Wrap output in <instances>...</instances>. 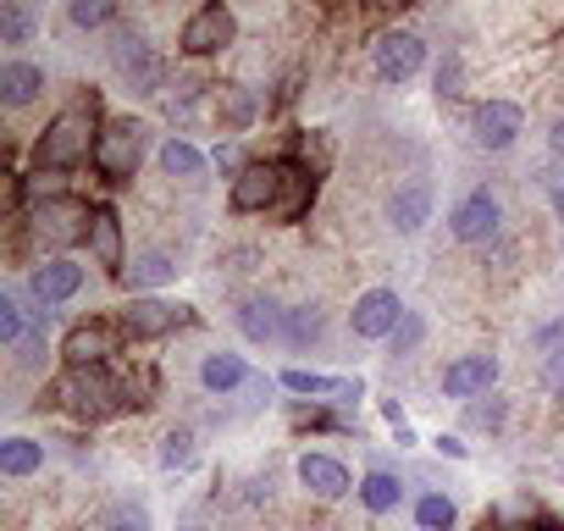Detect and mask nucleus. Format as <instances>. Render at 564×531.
I'll list each match as a JSON object with an SVG mask.
<instances>
[{"label":"nucleus","instance_id":"obj_2","mask_svg":"<svg viewBox=\"0 0 564 531\" xmlns=\"http://www.w3.org/2000/svg\"><path fill=\"white\" fill-rule=\"evenodd\" d=\"M150 150V128L139 117H111L100 133H95V172L106 183H133L139 161Z\"/></svg>","mask_w":564,"mask_h":531},{"label":"nucleus","instance_id":"obj_30","mask_svg":"<svg viewBox=\"0 0 564 531\" xmlns=\"http://www.w3.org/2000/svg\"><path fill=\"white\" fill-rule=\"evenodd\" d=\"M40 40V18L29 12V7H0V45H12V51H23V45H34Z\"/></svg>","mask_w":564,"mask_h":531},{"label":"nucleus","instance_id":"obj_18","mask_svg":"<svg viewBox=\"0 0 564 531\" xmlns=\"http://www.w3.org/2000/svg\"><path fill=\"white\" fill-rule=\"evenodd\" d=\"M276 388L305 393V399H333V404H355V399L366 393V388H360V377H322V371H305V366L282 371V377H276Z\"/></svg>","mask_w":564,"mask_h":531},{"label":"nucleus","instance_id":"obj_45","mask_svg":"<svg viewBox=\"0 0 564 531\" xmlns=\"http://www.w3.org/2000/svg\"><path fill=\"white\" fill-rule=\"evenodd\" d=\"M188 531H205V525H188Z\"/></svg>","mask_w":564,"mask_h":531},{"label":"nucleus","instance_id":"obj_19","mask_svg":"<svg viewBox=\"0 0 564 531\" xmlns=\"http://www.w3.org/2000/svg\"><path fill=\"white\" fill-rule=\"evenodd\" d=\"M40 95H45V67H40V62H23V56L0 62V106L23 111V106H34Z\"/></svg>","mask_w":564,"mask_h":531},{"label":"nucleus","instance_id":"obj_13","mask_svg":"<svg viewBox=\"0 0 564 531\" xmlns=\"http://www.w3.org/2000/svg\"><path fill=\"white\" fill-rule=\"evenodd\" d=\"M122 333L128 338H166L177 327H188V305H172V300H155V294H139L122 305Z\"/></svg>","mask_w":564,"mask_h":531},{"label":"nucleus","instance_id":"obj_23","mask_svg":"<svg viewBox=\"0 0 564 531\" xmlns=\"http://www.w3.org/2000/svg\"><path fill=\"white\" fill-rule=\"evenodd\" d=\"M238 333L249 338V344H271V338H282V305L271 300V294H249L243 305H238Z\"/></svg>","mask_w":564,"mask_h":531},{"label":"nucleus","instance_id":"obj_26","mask_svg":"<svg viewBox=\"0 0 564 531\" xmlns=\"http://www.w3.org/2000/svg\"><path fill=\"white\" fill-rule=\"evenodd\" d=\"M254 117H260V95H254L249 84H221V95H216V122H221L227 133H243Z\"/></svg>","mask_w":564,"mask_h":531},{"label":"nucleus","instance_id":"obj_35","mask_svg":"<svg viewBox=\"0 0 564 531\" xmlns=\"http://www.w3.org/2000/svg\"><path fill=\"white\" fill-rule=\"evenodd\" d=\"M536 382H542L553 399H564V349H553V355L536 360Z\"/></svg>","mask_w":564,"mask_h":531},{"label":"nucleus","instance_id":"obj_36","mask_svg":"<svg viewBox=\"0 0 564 531\" xmlns=\"http://www.w3.org/2000/svg\"><path fill=\"white\" fill-rule=\"evenodd\" d=\"M210 161H216V166H221V177H232V183H238V172L249 166V161H243V150H238V139L216 144V150H210Z\"/></svg>","mask_w":564,"mask_h":531},{"label":"nucleus","instance_id":"obj_22","mask_svg":"<svg viewBox=\"0 0 564 531\" xmlns=\"http://www.w3.org/2000/svg\"><path fill=\"white\" fill-rule=\"evenodd\" d=\"M89 249H95V260L106 266V272H128V249H122V221H117V210L111 205H95V227H89Z\"/></svg>","mask_w":564,"mask_h":531},{"label":"nucleus","instance_id":"obj_39","mask_svg":"<svg viewBox=\"0 0 564 531\" xmlns=\"http://www.w3.org/2000/svg\"><path fill=\"white\" fill-rule=\"evenodd\" d=\"M503 415H509V404L498 393H487V404H470V421L476 426H503Z\"/></svg>","mask_w":564,"mask_h":531},{"label":"nucleus","instance_id":"obj_15","mask_svg":"<svg viewBox=\"0 0 564 531\" xmlns=\"http://www.w3.org/2000/svg\"><path fill=\"white\" fill-rule=\"evenodd\" d=\"M232 210H276V199H282V166H271V161H249L243 172H238V183H232Z\"/></svg>","mask_w":564,"mask_h":531},{"label":"nucleus","instance_id":"obj_4","mask_svg":"<svg viewBox=\"0 0 564 531\" xmlns=\"http://www.w3.org/2000/svg\"><path fill=\"white\" fill-rule=\"evenodd\" d=\"M89 227H95V210L84 205V199H73V194H45L40 205H34V238L45 243V249H73V243H84L89 238Z\"/></svg>","mask_w":564,"mask_h":531},{"label":"nucleus","instance_id":"obj_31","mask_svg":"<svg viewBox=\"0 0 564 531\" xmlns=\"http://www.w3.org/2000/svg\"><path fill=\"white\" fill-rule=\"evenodd\" d=\"M454 520H459V509H454L448 492H421L415 498V525L421 531H454Z\"/></svg>","mask_w":564,"mask_h":531},{"label":"nucleus","instance_id":"obj_40","mask_svg":"<svg viewBox=\"0 0 564 531\" xmlns=\"http://www.w3.org/2000/svg\"><path fill=\"white\" fill-rule=\"evenodd\" d=\"M382 415H388V426H393V437H399V448H410V443H415V432H410V421H404V410H399V399H388V404H382Z\"/></svg>","mask_w":564,"mask_h":531},{"label":"nucleus","instance_id":"obj_5","mask_svg":"<svg viewBox=\"0 0 564 531\" xmlns=\"http://www.w3.org/2000/svg\"><path fill=\"white\" fill-rule=\"evenodd\" d=\"M111 67H117V78L128 84V95H161V89H166V62H161V51H155L150 40H139V34H122V40L111 45Z\"/></svg>","mask_w":564,"mask_h":531},{"label":"nucleus","instance_id":"obj_20","mask_svg":"<svg viewBox=\"0 0 564 531\" xmlns=\"http://www.w3.org/2000/svg\"><path fill=\"white\" fill-rule=\"evenodd\" d=\"M177 254L172 249H144V254H133L128 260V272H122V283L133 289V300L139 294H150V289H166V283H177Z\"/></svg>","mask_w":564,"mask_h":531},{"label":"nucleus","instance_id":"obj_7","mask_svg":"<svg viewBox=\"0 0 564 531\" xmlns=\"http://www.w3.org/2000/svg\"><path fill=\"white\" fill-rule=\"evenodd\" d=\"M498 227H503V205H498L492 188H470V194L448 210V232H454V243H492Z\"/></svg>","mask_w":564,"mask_h":531},{"label":"nucleus","instance_id":"obj_16","mask_svg":"<svg viewBox=\"0 0 564 531\" xmlns=\"http://www.w3.org/2000/svg\"><path fill=\"white\" fill-rule=\"evenodd\" d=\"M432 205H437L432 183H399L393 199H388V227L404 232V238H415V232L432 221Z\"/></svg>","mask_w":564,"mask_h":531},{"label":"nucleus","instance_id":"obj_1","mask_svg":"<svg viewBox=\"0 0 564 531\" xmlns=\"http://www.w3.org/2000/svg\"><path fill=\"white\" fill-rule=\"evenodd\" d=\"M95 106H67L51 117V128L40 133L34 144V161L40 172H73L78 161H95Z\"/></svg>","mask_w":564,"mask_h":531},{"label":"nucleus","instance_id":"obj_43","mask_svg":"<svg viewBox=\"0 0 564 531\" xmlns=\"http://www.w3.org/2000/svg\"><path fill=\"white\" fill-rule=\"evenodd\" d=\"M547 150H553V155H564V117L553 122V133H547Z\"/></svg>","mask_w":564,"mask_h":531},{"label":"nucleus","instance_id":"obj_41","mask_svg":"<svg viewBox=\"0 0 564 531\" xmlns=\"http://www.w3.org/2000/svg\"><path fill=\"white\" fill-rule=\"evenodd\" d=\"M437 95H443V100H448V95H459V62L437 67Z\"/></svg>","mask_w":564,"mask_h":531},{"label":"nucleus","instance_id":"obj_3","mask_svg":"<svg viewBox=\"0 0 564 531\" xmlns=\"http://www.w3.org/2000/svg\"><path fill=\"white\" fill-rule=\"evenodd\" d=\"M122 382L106 371V366H89V371H73L67 366V377L51 388V399L62 404V410H73L78 421H100V415H117L122 410Z\"/></svg>","mask_w":564,"mask_h":531},{"label":"nucleus","instance_id":"obj_44","mask_svg":"<svg viewBox=\"0 0 564 531\" xmlns=\"http://www.w3.org/2000/svg\"><path fill=\"white\" fill-rule=\"evenodd\" d=\"M547 199H553V216L564 221V183H553V194H547Z\"/></svg>","mask_w":564,"mask_h":531},{"label":"nucleus","instance_id":"obj_42","mask_svg":"<svg viewBox=\"0 0 564 531\" xmlns=\"http://www.w3.org/2000/svg\"><path fill=\"white\" fill-rule=\"evenodd\" d=\"M437 454H448V459H465V443H459V437H437Z\"/></svg>","mask_w":564,"mask_h":531},{"label":"nucleus","instance_id":"obj_6","mask_svg":"<svg viewBox=\"0 0 564 531\" xmlns=\"http://www.w3.org/2000/svg\"><path fill=\"white\" fill-rule=\"evenodd\" d=\"M404 316H410V311H404L399 289H366V294L355 300V311H349V327H355V338H366V344H393V333H399Z\"/></svg>","mask_w":564,"mask_h":531},{"label":"nucleus","instance_id":"obj_11","mask_svg":"<svg viewBox=\"0 0 564 531\" xmlns=\"http://www.w3.org/2000/svg\"><path fill=\"white\" fill-rule=\"evenodd\" d=\"M525 133V111L514 106V100H481L476 111H470V144L476 150H509L514 139Z\"/></svg>","mask_w":564,"mask_h":531},{"label":"nucleus","instance_id":"obj_28","mask_svg":"<svg viewBox=\"0 0 564 531\" xmlns=\"http://www.w3.org/2000/svg\"><path fill=\"white\" fill-rule=\"evenodd\" d=\"M40 465H45V443H34V437H7V443H0V476L23 481Z\"/></svg>","mask_w":564,"mask_h":531},{"label":"nucleus","instance_id":"obj_10","mask_svg":"<svg viewBox=\"0 0 564 531\" xmlns=\"http://www.w3.org/2000/svg\"><path fill=\"white\" fill-rule=\"evenodd\" d=\"M371 67H377V78H382V84H410V78L426 67V40H421V34H410V29L382 34V40L371 45Z\"/></svg>","mask_w":564,"mask_h":531},{"label":"nucleus","instance_id":"obj_12","mask_svg":"<svg viewBox=\"0 0 564 531\" xmlns=\"http://www.w3.org/2000/svg\"><path fill=\"white\" fill-rule=\"evenodd\" d=\"M78 289H84V266H78L73 254H45L34 272H29V300L45 305V311L67 305Z\"/></svg>","mask_w":564,"mask_h":531},{"label":"nucleus","instance_id":"obj_29","mask_svg":"<svg viewBox=\"0 0 564 531\" xmlns=\"http://www.w3.org/2000/svg\"><path fill=\"white\" fill-rule=\"evenodd\" d=\"M355 492H360V503H366L371 514H388V509H399V503H404V481H399L393 470H371Z\"/></svg>","mask_w":564,"mask_h":531},{"label":"nucleus","instance_id":"obj_21","mask_svg":"<svg viewBox=\"0 0 564 531\" xmlns=\"http://www.w3.org/2000/svg\"><path fill=\"white\" fill-rule=\"evenodd\" d=\"M243 382H254V371H249V360H243V355L216 349V355H205V360H199V388H205V393L227 399V393H238Z\"/></svg>","mask_w":564,"mask_h":531},{"label":"nucleus","instance_id":"obj_24","mask_svg":"<svg viewBox=\"0 0 564 531\" xmlns=\"http://www.w3.org/2000/svg\"><path fill=\"white\" fill-rule=\"evenodd\" d=\"M322 333H327V311L316 300L282 311V344L289 349H311V344H322Z\"/></svg>","mask_w":564,"mask_h":531},{"label":"nucleus","instance_id":"obj_17","mask_svg":"<svg viewBox=\"0 0 564 531\" xmlns=\"http://www.w3.org/2000/svg\"><path fill=\"white\" fill-rule=\"evenodd\" d=\"M294 476H300V487L305 492H316V498H344L349 487H355V476H349V465L344 459H333V454H300V465H294Z\"/></svg>","mask_w":564,"mask_h":531},{"label":"nucleus","instance_id":"obj_32","mask_svg":"<svg viewBox=\"0 0 564 531\" xmlns=\"http://www.w3.org/2000/svg\"><path fill=\"white\" fill-rule=\"evenodd\" d=\"M122 12H117V0H73L67 7V23L73 29H84V34H95V29H111Z\"/></svg>","mask_w":564,"mask_h":531},{"label":"nucleus","instance_id":"obj_38","mask_svg":"<svg viewBox=\"0 0 564 531\" xmlns=\"http://www.w3.org/2000/svg\"><path fill=\"white\" fill-rule=\"evenodd\" d=\"M531 349H536V355H553V349H564V316H558V322H542V327L531 333Z\"/></svg>","mask_w":564,"mask_h":531},{"label":"nucleus","instance_id":"obj_27","mask_svg":"<svg viewBox=\"0 0 564 531\" xmlns=\"http://www.w3.org/2000/svg\"><path fill=\"white\" fill-rule=\"evenodd\" d=\"M29 333H34V311H29V300H23L18 289H0V344H7V349H23Z\"/></svg>","mask_w":564,"mask_h":531},{"label":"nucleus","instance_id":"obj_37","mask_svg":"<svg viewBox=\"0 0 564 531\" xmlns=\"http://www.w3.org/2000/svg\"><path fill=\"white\" fill-rule=\"evenodd\" d=\"M421 338H426V322H421V316L410 311V316L399 322V333H393V355H410V349H415Z\"/></svg>","mask_w":564,"mask_h":531},{"label":"nucleus","instance_id":"obj_33","mask_svg":"<svg viewBox=\"0 0 564 531\" xmlns=\"http://www.w3.org/2000/svg\"><path fill=\"white\" fill-rule=\"evenodd\" d=\"M100 531H155V520H150V509H144V503H133V498H117V503L106 509Z\"/></svg>","mask_w":564,"mask_h":531},{"label":"nucleus","instance_id":"obj_34","mask_svg":"<svg viewBox=\"0 0 564 531\" xmlns=\"http://www.w3.org/2000/svg\"><path fill=\"white\" fill-rule=\"evenodd\" d=\"M194 454H199V448H194V432H188V426H172V432L161 437V470H188Z\"/></svg>","mask_w":564,"mask_h":531},{"label":"nucleus","instance_id":"obj_25","mask_svg":"<svg viewBox=\"0 0 564 531\" xmlns=\"http://www.w3.org/2000/svg\"><path fill=\"white\" fill-rule=\"evenodd\" d=\"M155 161H161V172H166V177H177V183H199V177H205V166H210V155H205L199 144L177 139V133L155 150Z\"/></svg>","mask_w":564,"mask_h":531},{"label":"nucleus","instance_id":"obj_14","mask_svg":"<svg viewBox=\"0 0 564 531\" xmlns=\"http://www.w3.org/2000/svg\"><path fill=\"white\" fill-rule=\"evenodd\" d=\"M492 382H498V355H459L443 366V399L476 404L492 393Z\"/></svg>","mask_w":564,"mask_h":531},{"label":"nucleus","instance_id":"obj_8","mask_svg":"<svg viewBox=\"0 0 564 531\" xmlns=\"http://www.w3.org/2000/svg\"><path fill=\"white\" fill-rule=\"evenodd\" d=\"M232 34H238V18L221 7V0H210V7H199V12L183 18L177 45H183V56H216V51L232 45Z\"/></svg>","mask_w":564,"mask_h":531},{"label":"nucleus","instance_id":"obj_9","mask_svg":"<svg viewBox=\"0 0 564 531\" xmlns=\"http://www.w3.org/2000/svg\"><path fill=\"white\" fill-rule=\"evenodd\" d=\"M117 349H122V322H106V316H95V322H78V327L62 338V355H67V366H73V371L106 366Z\"/></svg>","mask_w":564,"mask_h":531}]
</instances>
